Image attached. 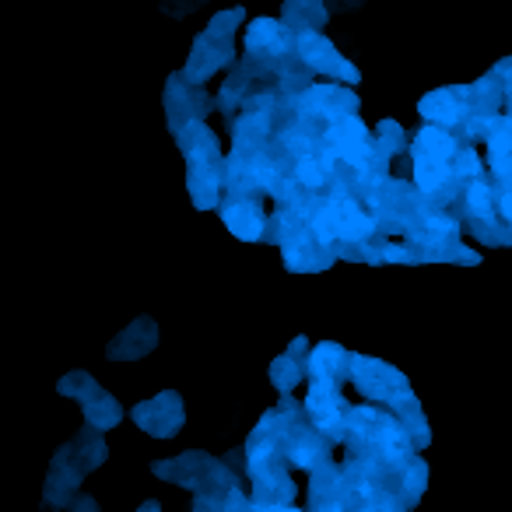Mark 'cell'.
Masks as SVG:
<instances>
[{"label":"cell","instance_id":"1","mask_svg":"<svg viewBox=\"0 0 512 512\" xmlns=\"http://www.w3.org/2000/svg\"><path fill=\"white\" fill-rule=\"evenodd\" d=\"M179 148L186 151L190 162V197L197 207H214L221 193V179H225V158H221V144L211 130L204 127V120L186 123L176 134Z\"/></svg>","mask_w":512,"mask_h":512},{"label":"cell","instance_id":"2","mask_svg":"<svg viewBox=\"0 0 512 512\" xmlns=\"http://www.w3.org/2000/svg\"><path fill=\"white\" fill-rule=\"evenodd\" d=\"M309 232H313L323 246H334V242H369L372 235H376V218H372L351 193L337 190V193H330L327 204H320L313 211Z\"/></svg>","mask_w":512,"mask_h":512},{"label":"cell","instance_id":"3","mask_svg":"<svg viewBox=\"0 0 512 512\" xmlns=\"http://www.w3.org/2000/svg\"><path fill=\"white\" fill-rule=\"evenodd\" d=\"M414 155V183L421 193H439L453 176V162L460 155L456 137H449L446 127H425L411 144Z\"/></svg>","mask_w":512,"mask_h":512},{"label":"cell","instance_id":"4","mask_svg":"<svg viewBox=\"0 0 512 512\" xmlns=\"http://www.w3.org/2000/svg\"><path fill=\"white\" fill-rule=\"evenodd\" d=\"M323 144H327L344 165H351V169L365 172V176H369V172H379V176H383L386 158L379 155V148H376V134H369L358 116H341V120L327 123Z\"/></svg>","mask_w":512,"mask_h":512},{"label":"cell","instance_id":"5","mask_svg":"<svg viewBox=\"0 0 512 512\" xmlns=\"http://www.w3.org/2000/svg\"><path fill=\"white\" fill-rule=\"evenodd\" d=\"M295 53L306 60L313 74H327V78L344 81V85H358V81H362V71H358L348 57H341V53H337V46L330 43L323 32H299Z\"/></svg>","mask_w":512,"mask_h":512},{"label":"cell","instance_id":"6","mask_svg":"<svg viewBox=\"0 0 512 512\" xmlns=\"http://www.w3.org/2000/svg\"><path fill=\"white\" fill-rule=\"evenodd\" d=\"M295 43H299V32L288 29L281 18H253L246 25V53L256 60L278 64V60L292 57Z\"/></svg>","mask_w":512,"mask_h":512},{"label":"cell","instance_id":"7","mask_svg":"<svg viewBox=\"0 0 512 512\" xmlns=\"http://www.w3.org/2000/svg\"><path fill=\"white\" fill-rule=\"evenodd\" d=\"M165 113H169V127L179 134L186 123H197L211 113V99L186 74H172L165 85Z\"/></svg>","mask_w":512,"mask_h":512},{"label":"cell","instance_id":"8","mask_svg":"<svg viewBox=\"0 0 512 512\" xmlns=\"http://www.w3.org/2000/svg\"><path fill=\"white\" fill-rule=\"evenodd\" d=\"M235 60V46H232V36H214V32H200L193 39V50H190V60H186V78L193 85H204L211 74H218L221 67H228Z\"/></svg>","mask_w":512,"mask_h":512},{"label":"cell","instance_id":"9","mask_svg":"<svg viewBox=\"0 0 512 512\" xmlns=\"http://www.w3.org/2000/svg\"><path fill=\"white\" fill-rule=\"evenodd\" d=\"M418 113L425 116L428 123H435V127H456V123H463L474 113V106H470V85L439 88V92L425 95Z\"/></svg>","mask_w":512,"mask_h":512},{"label":"cell","instance_id":"10","mask_svg":"<svg viewBox=\"0 0 512 512\" xmlns=\"http://www.w3.org/2000/svg\"><path fill=\"white\" fill-rule=\"evenodd\" d=\"M134 421L155 439L165 435H176L183 428V404H179V393H158L155 400L134 407Z\"/></svg>","mask_w":512,"mask_h":512},{"label":"cell","instance_id":"11","mask_svg":"<svg viewBox=\"0 0 512 512\" xmlns=\"http://www.w3.org/2000/svg\"><path fill=\"white\" fill-rule=\"evenodd\" d=\"M358 109V95L348 92V88L337 85H320V88H306L302 92V113L313 116V120L334 123L341 116H355Z\"/></svg>","mask_w":512,"mask_h":512},{"label":"cell","instance_id":"12","mask_svg":"<svg viewBox=\"0 0 512 512\" xmlns=\"http://www.w3.org/2000/svg\"><path fill=\"white\" fill-rule=\"evenodd\" d=\"M306 411L320 432H334V428L341 425V414H337V390L330 379L316 376L313 390H309V397H306Z\"/></svg>","mask_w":512,"mask_h":512},{"label":"cell","instance_id":"13","mask_svg":"<svg viewBox=\"0 0 512 512\" xmlns=\"http://www.w3.org/2000/svg\"><path fill=\"white\" fill-rule=\"evenodd\" d=\"M221 214H225V225L232 228V235H239L242 242L260 239V235H264V228H267V218H264V211H260V204H256V200H249V197L228 204Z\"/></svg>","mask_w":512,"mask_h":512},{"label":"cell","instance_id":"14","mask_svg":"<svg viewBox=\"0 0 512 512\" xmlns=\"http://www.w3.org/2000/svg\"><path fill=\"white\" fill-rule=\"evenodd\" d=\"M327 18V0H285V8H281V22L295 32H320Z\"/></svg>","mask_w":512,"mask_h":512},{"label":"cell","instance_id":"15","mask_svg":"<svg viewBox=\"0 0 512 512\" xmlns=\"http://www.w3.org/2000/svg\"><path fill=\"white\" fill-rule=\"evenodd\" d=\"M211 463L214 460H211V456H204V453H186V456H179V460L158 463L155 474L169 477V481H176V484H197L200 474H207V470H211Z\"/></svg>","mask_w":512,"mask_h":512},{"label":"cell","instance_id":"16","mask_svg":"<svg viewBox=\"0 0 512 512\" xmlns=\"http://www.w3.org/2000/svg\"><path fill=\"white\" fill-rule=\"evenodd\" d=\"M81 407H85V418L92 421V428H99V432L102 428H113L116 421H120V404H116L109 393H102L99 386L81 400Z\"/></svg>","mask_w":512,"mask_h":512},{"label":"cell","instance_id":"17","mask_svg":"<svg viewBox=\"0 0 512 512\" xmlns=\"http://www.w3.org/2000/svg\"><path fill=\"white\" fill-rule=\"evenodd\" d=\"M467 207L477 221H495L498 218V207H491V186L484 179H474L467 186Z\"/></svg>","mask_w":512,"mask_h":512},{"label":"cell","instance_id":"18","mask_svg":"<svg viewBox=\"0 0 512 512\" xmlns=\"http://www.w3.org/2000/svg\"><path fill=\"white\" fill-rule=\"evenodd\" d=\"M404 130H400V123H393V120H383L376 127V148H379V155L383 158H390V155H397V151H404Z\"/></svg>","mask_w":512,"mask_h":512},{"label":"cell","instance_id":"19","mask_svg":"<svg viewBox=\"0 0 512 512\" xmlns=\"http://www.w3.org/2000/svg\"><path fill=\"white\" fill-rule=\"evenodd\" d=\"M271 379H274V386H278V390H292L295 383H299L302 379V365L295 362V355L292 351H288V355H281L278 362L271 365Z\"/></svg>","mask_w":512,"mask_h":512},{"label":"cell","instance_id":"20","mask_svg":"<svg viewBox=\"0 0 512 512\" xmlns=\"http://www.w3.org/2000/svg\"><path fill=\"white\" fill-rule=\"evenodd\" d=\"M246 22V11L242 8H228V11H218V15L211 18V25H207V32H214V36H235V29Z\"/></svg>","mask_w":512,"mask_h":512},{"label":"cell","instance_id":"21","mask_svg":"<svg viewBox=\"0 0 512 512\" xmlns=\"http://www.w3.org/2000/svg\"><path fill=\"white\" fill-rule=\"evenodd\" d=\"M453 176H460V179H481V158H477V151L474 148H460V155H456V162H453Z\"/></svg>","mask_w":512,"mask_h":512},{"label":"cell","instance_id":"22","mask_svg":"<svg viewBox=\"0 0 512 512\" xmlns=\"http://www.w3.org/2000/svg\"><path fill=\"white\" fill-rule=\"evenodd\" d=\"M92 390H95V383H92V376H85V372H71V376L60 383V393H64V397H71V393H74V397L85 400Z\"/></svg>","mask_w":512,"mask_h":512},{"label":"cell","instance_id":"23","mask_svg":"<svg viewBox=\"0 0 512 512\" xmlns=\"http://www.w3.org/2000/svg\"><path fill=\"white\" fill-rule=\"evenodd\" d=\"M207 0H162V11L165 15H172V18H186L190 11H197V8H204Z\"/></svg>","mask_w":512,"mask_h":512},{"label":"cell","instance_id":"24","mask_svg":"<svg viewBox=\"0 0 512 512\" xmlns=\"http://www.w3.org/2000/svg\"><path fill=\"white\" fill-rule=\"evenodd\" d=\"M498 218H505V221H512V186L509 190H502L498 193Z\"/></svg>","mask_w":512,"mask_h":512},{"label":"cell","instance_id":"25","mask_svg":"<svg viewBox=\"0 0 512 512\" xmlns=\"http://www.w3.org/2000/svg\"><path fill=\"white\" fill-rule=\"evenodd\" d=\"M253 512H299V509H292V505H281V502H267V505H256Z\"/></svg>","mask_w":512,"mask_h":512},{"label":"cell","instance_id":"26","mask_svg":"<svg viewBox=\"0 0 512 512\" xmlns=\"http://www.w3.org/2000/svg\"><path fill=\"white\" fill-rule=\"evenodd\" d=\"M141 512H158V502H148V505H144Z\"/></svg>","mask_w":512,"mask_h":512}]
</instances>
